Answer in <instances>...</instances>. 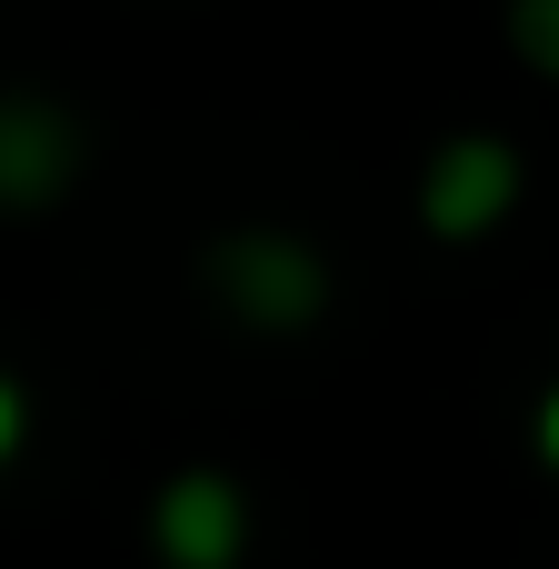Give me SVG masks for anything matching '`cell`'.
<instances>
[{
	"instance_id": "8992f818",
	"label": "cell",
	"mask_w": 559,
	"mask_h": 569,
	"mask_svg": "<svg viewBox=\"0 0 559 569\" xmlns=\"http://www.w3.org/2000/svg\"><path fill=\"white\" fill-rule=\"evenodd\" d=\"M10 450H20V390L0 380V460H10Z\"/></svg>"
},
{
	"instance_id": "7a4b0ae2",
	"label": "cell",
	"mask_w": 559,
	"mask_h": 569,
	"mask_svg": "<svg viewBox=\"0 0 559 569\" xmlns=\"http://www.w3.org/2000/svg\"><path fill=\"white\" fill-rule=\"evenodd\" d=\"M510 190H520V160L500 150V140H450L440 150V170H430V230H490L500 210H510Z\"/></svg>"
},
{
	"instance_id": "3957f363",
	"label": "cell",
	"mask_w": 559,
	"mask_h": 569,
	"mask_svg": "<svg viewBox=\"0 0 559 569\" xmlns=\"http://www.w3.org/2000/svg\"><path fill=\"white\" fill-rule=\"evenodd\" d=\"M230 300L260 310V320H310L320 310V260L290 250V240H240L230 250Z\"/></svg>"
},
{
	"instance_id": "6da1fadb",
	"label": "cell",
	"mask_w": 559,
	"mask_h": 569,
	"mask_svg": "<svg viewBox=\"0 0 559 569\" xmlns=\"http://www.w3.org/2000/svg\"><path fill=\"white\" fill-rule=\"evenodd\" d=\"M150 530H160V560H180V569H230L250 520H240V490H230V480L190 470V480H170V490H160Z\"/></svg>"
},
{
	"instance_id": "52a82bcc",
	"label": "cell",
	"mask_w": 559,
	"mask_h": 569,
	"mask_svg": "<svg viewBox=\"0 0 559 569\" xmlns=\"http://www.w3.org/2000/svg\"><path fill=\"white\" fill-rule=\"evenodd\" d=\"M540 450H550V460H559V390H550V400H540Z\"/></svg>"
},
{
	"instance_id": "5b68a950",
	"label": "cell",
	"mask_w": 559,
	"mask_h": 569,
	"mask_svg": "<svg viewBox=\"0 0 559 569\" xmlns=\"http://www.w3.org/2000/svg\"><path fill=\"white\" fill-rule=\"evenodd\" d=\"M520 40L540 70H559V0H520Z\"/></svg>"
},
{
	"instance_id": "277c9868",
	"label": "cell",
	"mask_w": 559,
	"mask_h": 569,
	"mask_svg": "<svg viewBox=\"0 0 559 569\" xmlns=\"http://www.w3.org/2000/svg\"><path fill=\"white\" fill-rule=\"evenodd\" d=\"M70 170V130L40 110H0V200H40Z\"/></svg>"
}]
</instances>
